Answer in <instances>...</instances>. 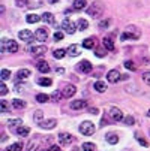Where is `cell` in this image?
<instances>
[{"instance_id":"cell-1","label":"cell","mask_w":150,"mask_h":151,"mask_svg":"<svg viewBox=\"0 0 150 151\" xmlns=\"http://www.w3.org/2000/svg\"><path fill=\"white\" fill-rule=\"evenodd\" d=\"M86 12H87L89 17L99 18V17H102V14H104V3H102V2H93L87 9H86Z\"/></svg>"},{"instance_id":"cell-2","label":"cell","mask_w":150,"mask_h":151,"mask_svg":"<svg viewBox=\"0 0 150 151\" xmlns=\"http://www.w3.org/2000/svg\"><path fill=\"white\" fill-rule=\"evenodd\" d=\"M17 51H18V44L15 40H12V39H2V52L3 54H6V52L14 54Z\"/></svg>"},{"instance_id":"cell-3","label":"cell","mask_w":150,"mask_h":151,"mask_svg":"<svg viewBox=\"0 0 150 151\" xmlns=\"http://www.w3.org/2000/svg\"><path fill=\"white\" fill-rule=\"evenodd\" d=\"M95 130H96V129H95V126H93L92 121H84V123H81V126H80V132H81V135H84V136L93 135Z\"/></svg>"},{"instance_id":"cell-4","label":"cell","mask_w":150,"mask_h":151,"mask_svg":"<svg viewBox=\"0 0 150 151\" xmlns=\"http://www.w3.org/2000/svg\"><path fill=\"white\" fill-rule=\"evenodd\" d=\"M108 117L111 118V121L117 123V121H122V120H123V112H122V111L119 109V108L113 106V108H110V112H108Z\"/></svg>"},{"instance_id":"cell-5","label":"cell","mask_w":150,"mask_h":151,"mask_svg":"<svg viewBox=\"0 0 150 151\" xmlns=\"http://www.w3.org/2000/svg\"><path fill=\"white\" fill-rule=\"evenodd\" d=\"M60 91H62V94H63V97H65V99H69V97H72L77 93V88H75V85L68 84V85H63V88Z\"/></svg>"},{"instance_id":"cell-6","label":"cell","mask_w":150,"mask_h":151,"mask_svg":"<svg viewBox=\"0 0 150 151\" xmlns=\"http://www.w3.org/2000/svg\"><path fill=\"white\" fill-rule=\"evenodd\" d=\"M30 54L35 57V58H41V57H44L47 54V47L45 45H39V47H33Z\"/></svg>"},{"instance_id":"cell-7","label":"cell","mask_w":150,"mask_h":151,"mask_svg":"<svg viewBox=\"0 0 150 151\" xmlns=\"http://www.w3.org/2000/svg\"><path fill=\"white\" fill-rule=\"evenodd\" d=\"M62 29L65 30L66 33H69V35H74V33H75V30H78V29H77V26L72 23L71 19H65V21H63V23H62Z\"/></svg>"},{"instance_id":"cell-8","label":"cell","mask_w":150,"mask_h":151,"mask_svg":"<svg viewBox=\"0 0 150 151\" xmlns=\"http://www.w3.org/2000/svg\"><path fill=\"white\" fill-rule=\"evenodd\" d=\"M120 72L117 70V69H113V70H110L108 73H107V79H108V82H111V84H116V82H119L120 81Z\"/></svg>"},{"instance_id":"cell-9","label":"cell","mask_w":150,"mask_h":151,"mask_svg":"<svg viewBox=\"0 0 150 151\" xmlns=\"http://www.w3.org/2000/svg\"><path fill=\"white\" fill-rule=\"evenodd\" d=\"M92 69H93L92 63H90V61H87V60H83L81 63H78V70H80V72H83V73H90V72H92Z\"/></svg>"},{"instance_id":"cell-10","label":"cell","mask_w":150,"mask_h":151,"mask_svg":"<svg viewBox=\"0 0 150 151\" xmlns=\"http://www.w3.org/2000/svg\"><path fill=\"white\" fill-rule=\"evenodd\" d=\"M35 37H36L38 40H41V42H45V40L48 39V29H45V27L38 29L36 33H35Z\"/></svg>"},{"instance_id":"cell-11","label":"cell","mask_w":150,"mask_h":151,"mask_svg":"<svg viewBox=\"0 0 150 151\" xmlns=\"http://www.w3.org/2000/svg\"><path fill=\"white\" fill-rule=\"evenodd\" d=\"M57 124V121L54 118H50V120H44V121H41L39 123V127L41 129H45V130H51V129H54Z\"/></svg>"},{"instance_id":"cell-12","label":"cell","mask_w":150,"mask_h":151,"mask_svg":"<svg viewBox=\"0 0 150 151\" xmlns=\"http://www.w3.org/2000/svg\"><path fill=\"white\" fill-rule=\"evenodd\" d=\"M59 141H60V144H62V145H69V144L74 141V138H72V135H71V133H65V132H62V133L59 135Z\"/></svg>"},{"instance_id":"cell-13","label":"cell","mask_w":150,"mask_h":151,"mask_svg":"<svg viewBox=\"0 0 150 151\" xmlns=\"http://www.w3.org/2000/svg\"><path fill=\"white\" fill-rule=\"evenodd\" d=\"M18 37H20L21 40H24V42H30L32 37H33V33H32L30 30H21V32L18 33Z\"/></svg>"},{"instance_id":"cell-14","label":"cell","mask_w":150,"mask_h":151,"mask_svg":"<svg viewBox=\"0 0 150 151\" xmlns=\"http://www.w3.org/2000/svg\"><path fill=\"white\" fill-rule=\"evenodd\" d=\"M8 126H9V129H11L12 132H15L20 126H23V121H21L20 118H14V120H9L8 121Z\"/></svg>"},{"instance_id":"cell-15","label":"cell","mask_w":150,"mask_h":151,"mask_svg":"<svg viewBox=\"0 0 150 151\" xmlns=\"http://www.w3.org/2000/svg\"><path fill=\"white\" fill-rule=\"evenodd\" d=\"M80 52H81V47H80V45H77V44L69 45V48H68V54H69L71 57H77Z\"/></svg>"},{"instance_id":"cell-16","label":"cell","mask_w":150,"mask_h":151,"mask_svg":"<svg viewBox=\"0 0 150 151\" xmlns=\"http://www.w3.org/2000/svg\"><path fill=\"white\" fill-rule=\"evenodd\" d=\"M36 68H38V70H39L41 73H48V72H50V64H48L47 61H39V63L36 64Z\"/></svg>"},{"instance_id":"cell-17","label":"cell","mask_w":150,"mask_h":151,"mask_svg":"<svg viewBox=\"0 0 150 151\" xmlns=\"http://www.w3.org/2000/svg\"><path fill=\"white\" fill-rule=\"evenodd\" d=\"M87 106V102L86 100H74L71 102V108L72 109H83V108Z\"/></svg>"},{"instance_id":"cell-18","label":"cell","mask_w":150,"mask_h":151,"mask_svg":"<svg viewBox=\"0 0 150 151\" xmlns=\"http://www.w3.org/2000/svg\"><path fill=\"white\" fill-rule=\"evenodd\" d=\"M93 88H95L98 93H104V91H107V84H105L104 81H96L95 85H93Z\"/></svg>"},{"instance_id":"cell-19","label":"cell","mask_w":150,"mask_h":151,"mask_svg":"<svg viewBox=\"0 0 150 151\" xmlns=\"http://www.w3.org/2000/svg\"><path fill=\"white\" fill-rule=\"evenodd\" d=\"M15 133H17L18 136H27V135L30 133V129H29L27 126H20L17 130H15Z\"/></svg>"},{"instance_id":"cell-20","label":"cell","mask_w":150,"mask_h":151,"mask_svg":"<svg viewBox=\"0 0 150 151\" xmlns=\"http://www.w3.org/2000/svg\"><path fill=\"white\" fill-rule=\"evenodd\" d=\"M95 47V37H87L83 40V48L86 50H92Z\"/></svg>"},{"instance_id":"cell-21","label":"cell","mask_w":150,"mask_h":151,"mask_svg":"<svg viewBox=\"0 0 150 151\" xmlns=\"http://www.w3.org/2000/svg\"><path fill=\"white\" fill-rule=\"evenodd\" d=\"M89 27V23H87V19H84V18H80L78 21H77V29L80 30V32H84L86 29Z\"/></svg>"},{"instance_id":"cell-22","label":"cell","mask_w":150,"mask_h":151,"mask_svg":"<svg viewBox=\"0 0 150 151\" xmlns=\"http://www.w3.org/2000/svg\"><path fill=\"white\" fill-rule=\"evenodd\" d=\"M86 5H87V0H74V9L75 11L86 9Z\"/></svg>"},{"instance_id":"cell-23","label":"cell","mask_w":150,"mask_h":151,"mask_svg":"<svg viewBox=\"0 0 150 151\" xmlns=\"http://www.w3.org/2000/svg\"><path fill=\"white\" fill-rule=\"evenodd\" d=\"M102 45H104V48H105V50H108V51H114V44H113V40H111V39H108V37H104Z\"/></svg>"},{"instance_id":"cell-24","label":"cell","mask_w":150,"mask_h":151,"mask_svg":"<svg viewBox=\"0 0 150 151\" xmlns=\"http://www.w3.org/2000/svg\"><path fill=\"white\" fill-rule=\"evenodd\" d=\"M39 19H42V17H39V15H36V14H29L27 17H26V21L29 24H35V23H38Z\"/></svg>"},{"instance_id":"cell-25","label":"cell","mask_w":150,"mask_h":151,"mask_svg":"<svg viewBox=\"0 0 150 151\" xmlns=\"http://www.w3.org/2000/svg\"><path fill=\"white\" fill-rule=\"evenodd\" d=\"M42 19H44L45 23H48V24H54V23H56V19H54V15H53L51 12H45L44 15H42Z\"/></svg>"},{"instance_id":"cell-26","label":"cell","mask_w":150,"mask_h":151,"mask_svg":"<svg viewBox=\"0 0 150 151\" xmlns=\"http://www.w3.org/2000/svg\"><path fill=\"white\" fill-rule=\"evenodd\" d=\"M39 135H35V138L27 144V148H26V151H32V150H36V145H38V141H39V138H38Z\"/></svg>"},{"instance_id":"cell-27","label":"cell","mask_w":150,"mask_h":151,"mask_svg":"<svg viewBox=\"0 0 150 151\" xmlns=\"http://www.w3.org/2000/svg\"><path fill=\"white\" fill-rule=\"evenodd\" d=\"M27 76H30V70H29V69H21V70H18V73H17V78H18V79H26Z\"/></svg>"},{"instance_id":"cell-28","label":"cell","mask_w":150,"mask_h":151,"mask_svg":"<svg viewBox=\"0 0 150 151\" xmlns=\"http://www.w3.org/2000/svg\"><path fill=\"white\" fill-rule=\"evenodd\" d=\"M42 118H44V112H42L41 109L35 111V114H33V121H36V123L39 124L41 121H44V120H42Z\"/></svg>"},{"instance_id":"cell-29","label":"cell","mask_w":150,"mask_h":151,"mask_svg":"<svg viewBox=\"0 0 150 151\" xmlns=\"http://www.w3.org/2000/svg\"><path fill=\"white\" fill-rule=\"evenodd\" d=\"M0 111H2L3 114H6V112L11 111V106H9V103L6 100H0Z\"/></svg>"},{"instance_id":"cell-30","label":"cell","mask_w":150,"mask_h":151,"mask_svg":"<svg viewBox=\"0 0 150 151\" xmlns=\"http://www.w3.org/2000/svg\"><path fill=\"white\" fill-rule=\"evenodd\" d=\"M48 100H50V96H48V94H44V93L36 94V102H39V103H45V102H48Z\"/></svg>"},{"instance_id":"cell-31","label":"cell","mask_w":150,"mask_h":151,"mask_svg":"<svg viewBox=\"0 0 150 151\" xmlns=\"http://www.w3.org/2000/svg\"><path fill=\"white\" fill-rule=\"evenodd\" d=\"M38 84L42 85V87H50V85L53 84V81H51L50 78H39V79H38Z\"/></svg>"},{"instance_id":"cell-32","label":"cell","mask_w":150,"mask_h":151,"mask_svg":"<svg viewBox=\"0 0 150 151\" xmlns=\"http://www.w3.org/2000/svg\"><path fill=\"white\" fill-rule=\"evenodd\" d=\"M107 141H108L110 144H117L119 142V136L116 135V133H108V135H107Z\"/></svg>"},{"instance_id":"cell-33","label":"cell","mask_w":150,"mask_h":151,"mask_svg":"<svg viewBox=\"0 0 150 151\" xmlns=\"http://www.w3.org/2000/svg\"><path fill=\"white\" fill-rule=\"evenodd\" d=\"M42 3H44V0H29V6L33 9H36V8H41L42 6Z\"/></svg>"},{"instance_id":"cell-34","label":"cell","mask_w":150,"mask_h":151,"mask_svg":"<svg viewBox=\"0 0 150 151\" xmlns=\"http://www.w3.org/2000/svg\"><path fill=\"white\" fill-rule=\"evenodd\" d=\"M83 151H96V147L92 142H84L83 144Z\"/></svg>"},{"instance_id":"cell-35","label":"cell","mask_w":150,"mask_h":151,"mask_svg":"<svg viewBox=\"0 0 150 151\" xmlns=\"http://www.w3.org/2000/svg\"><path fill=\"white\" fill-rule=\"evenodd\" d=\"M12 105H14V108H17V109H23V108H26V102L20 100V99H15Z\"/></svg>"},{"instance_id":"cell-36","label":"cell","mask_w":150,"mask_h":151,"mask_svg":"<svg viewBox=\"0 0 150 151\" xmlns=\"http://www.w3.org/2000/svg\"><path fill=\"white\" fill-rule=\"evenodd\" d=\"M62 97H63V94H62V91H59V90L53 91V94L50 96V99H51L53 102H59V100H60Z\"/></svg>"},{"instance_id":"cell-37","label":"cell","mask_w":150,"mask_h":151,"mask_svg":"<svg viewBox=\"0 0 150 151\" xmlns=\"http://www.w3.org/2000/svg\"><path fill=\"white\" fill-rule=\"evenodd\" d=\"M126 32H129V33H132V35H134V36L137 37V39H138V37H140V35H141V33L138 32V29H137L135 26H129V27H126Z\"/></svg>"},{"instance_id":"cell-38","label":"cell","mask_w":150,"mask_h":151,"mask_svg":"<svg viewBox=\"0 0 150 151\" xmlns=\"http://www.w3.org/2000/svg\"><path fill=\"white\" fill-rule=\"evenodd\" d=\"M53 55H54V58L60 60V58H63V57L66 55V51H65V50H56V51L53 52Z\"/></svg>"},{"instance_id":"cell-39","label":"cell","mask_w":150,"mask_h":151,"mask_svg":"<svg viewBox=\"0 0 150 151\" xmlns=\"http://www.w3.org/2000/svg\"><path fill=\"white\" fill-rule=\"evenodd\" d=\"M135 138H137V141H138V142H140L143 147H147V141L143 138V135H141L140 132H135Z\"/></svg>"},{"instance_id":"cell-40","label":"cell","mask_w":150,"mask_h":151,"mask_svg":"<svg viewBox=\"0 0 150 151\" xmlns=\"http://www.w3.org/2000/svg\"><path fill=\"white\" fill-rule=\"evenodd\" d=\"M0 76H2V81H6L11 78V70L8 69H2V72H0Z\"/></svg>"},{"instance_id":"cell-41","label":"cell","mask_w":150,"mask_h":151,"mask_svg":"<svg viewBox=\"0 0 150 151\" xmlns=\"http://www.w3.org/2000/svg\"><path fill=\"white\" fill-rule=\"evenodd\" d=\"M21 148H23V145H21L20 142H15L8 148V151H21Z\"/></svg>"},{"instance_id":"cell-42","label":"cell","mask_w":150,"mask_h":151,"mask_svg":"<svg viewBox=\"0 0 150 151\" xmlns=\"http://www.w3.org/2000/svg\"><path fill=\"white\" fill-rule=\"evenodd\" d=\"M15 5L18 6V8H26V6H29V0H15Z\"/></svg>"},{"instance_id":"cell-43","label":"cell","mask_w":150,"mask_h":151,"mask_svg":"<svg viewBox=\"0 0 150 151\" xmlns=\"http://www.w3.org/2000/svg\"><path fill=\"white\" fill-rule=\"evenodd\" d=\"M110 23H111L110 19H102V21H99V29H102V30H105V29H108Z\"/></svg>"},{"instance_id":"cell-44","label":"cell","mask_w":150,"mask_h":151,"mask_svg":"<svg viewBox=\"0 0 150 151\" xmlns=\"http://www.w3.org/2000/svg\"><path fill=\"white\" fill-rule=\"evenodd\" d=\"M123 121H125V124H126V126H132V124L135 123V118H134L132 115H128V117H125V118H123Z\"/></svg>"},{"instance_id":"cell-45","label":"cell","mask_w":150,"mask_h":151,"mask_svg":"<svg viewBox=\"0 0 150 151\" xmlns=\"http://www.w3.org/2000/svg\"><path fill=\"white\" fill-rule=\"evenodd\" d=\"M120 39H122V40H128V39H137V37H135L132 33H129V32H125V33L120 36Z\"/></svg>"},{"instance_id":"cell-46","label":"cell","mask_w":150,"mask_h":151,"mask_svg":"<svg viewBox=\"0 0 150 151\" xmlns=\"http://www.w3.org/2000/svg\"><path fill=\"white\" fill-rule=\"evenodd\" d=\"M125 68H126V69H129V70H135V69H137V66L134 64V61H131V60L125 61Z\"/></svg>"},{"instance_id":"cell-47","label":"cell","mask_w":150,"mask_h":151,"mask_svg":"<svg viewBox=\"0 0 150 151\" xmlns=\"http://www.w3.org/2000/svg\"><path fill=\"white\" fill-rule=\"evenodd\" d=\"M143 81H144L147 85H150V72H144V73H143Z\"/></svg>"},{"instance_id":"cell-48","label":"cell","mask_w":150,"mask_h":151,"mask_svg":"<svg viewBox=\"0 0 150 151\" xmlns=\"http://www.w3.org/2000/svg\"><path fill=\"white\" fill-rule=\"evenodd\" d=\"M6 93H8V87L5 85V82H2V84H0V94L5 96Z\"/></svg>"},{"instance_id":"cell-49","label":"cell","mask_w":150,"mask_h":151,"mask_svg":"<svg viewBox=\"0 0 150 151\" xmlns=\"http://www.w3.org/2000/svg\"><path fill=\"white\" fill-rule=\"evenodd\" d=\"M63 36H65V35H63L62 32H56V33H54V40H62Z\"/></svg>"},{"instance_id":"cell-50","label":"cell","mask_w":150,"mask_h":151,"mask_svg":"<svg viewBox=\"0 0 150 151\" xmlns=\"http://www.w3.org/2000/svg\"><path fill=\"white\" fill-rule=\"evenodd\" d=\"M105 126H108V117H102V120H101V127H105Z\"/></svg>"},{"instance_id":"cell-51","label":"cell","mask_w":150,"mask_h":151,"mask_svg":"<svg viewBox=\"0 0 150 151\" xmlns=\"http://www.w3.org/2000/svg\"><path fill=\"white\" fill-rule=\"evenodd\" d=\"M105 50H102V48H99V50H96V57H105Z\"/></svg>"},{"instance_id":"cell-52","label":"cell","mask_w":150,"mask_h":151,"mask_svg":"<svg viewBox=\"0 0 150 151\" xmlns=\"http://www.w3.org/2000/svg\"><path fill=\"white\" fill-rule=\"evenodd\" d=\"M47 151H62V150H60V147H57V145H51Z\"/></svg>"},{"instance_id":"cell-53","label":"cell","mask_w":150,"mask_h":151,"mask_svg":"<svg viewBox=\"0 0 150 151\" xmlns=\"http://www.w3.org/2000/svg\"><path fill=\"white\" fill-rule=\"evenodd\" d=\"M89 112H90V114H93V115H96V114H98V108H90Z\"/></svg>"},{"instance_id":"cell-54","label":"cell","mask_w":150,"mask_h":151,"mask_svg":"<svg viewBox=\"0 0 150 151\" xmlns=\"http://www.w3.org/2000/svg\"><path fill=\"white\" fill-rule=\"evenodd\" d=\"M48 2H50V3H57L59 0H48Z\"/></svg>"},{"instance_id":"cell-55","label":"cell","mask_w":150,"mask_h":151,"mask_svg":"<svg viewBox=\"0 0 150 151\" xmlns=\"http://www.w3.org/2000/svg\"><path fill=\"white\" fill-rule=\"evenodd\" d=\"M146 115H147V117H150V109L147 111V114H146Z\"/></svg>"},{"instance_id":"cell-56","label":"cell","mask_w":150,"mask_h":151,"mask_svg":"<svg viewBox=\"0 0 150 151\" xmlns=\"http://www.w3.org/2000/svg\"><path fill=\"white\" fill-rule=\"evenodd\" d=\"M35 151H42V150H41V148H36V150H35Z\"/></svg>"},{"instance_id":"cell-57","label":"cell","mask_w":150,"mask_h":151,"mask_svg":"<svg viewBox=\"0 0 150 151\" xmlns=\"http://www.w3.org/2000/svg\"><path fill=\"white\" fill-rule=\"evenodd\" d=\"M74 151H80V150H78V148H75V150H74Z\"/></svg>"}]
</instances>
